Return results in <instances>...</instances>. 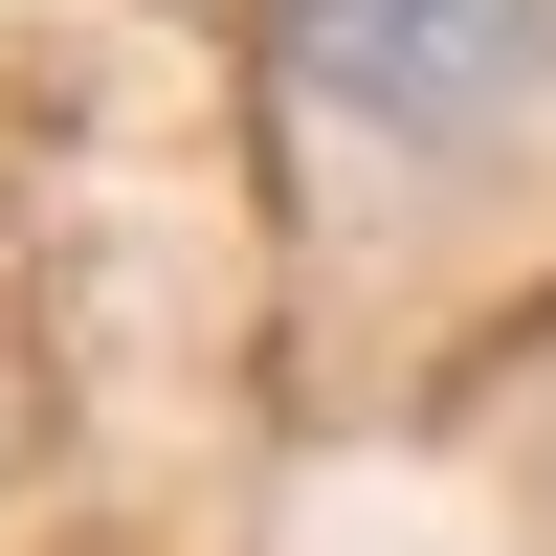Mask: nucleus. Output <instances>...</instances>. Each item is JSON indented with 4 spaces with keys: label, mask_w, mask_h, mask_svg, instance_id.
Here are the masks:
<instances>
[{
    "label": "nucleus",
    "mask_w": 556,
    "mask_h": 556,
    "mask_svg": "<svg viewBox=\"0 0 556 556\" xmlns=\"http://www.w3.org/2000/svg\"><path fill=\"white\" fill-rule=\"evenodd\" d=\"M267 23H290V67L334 112L424 134V156H468V134H513L556 89V0H267Z\"/></svg>",
    "instance_id": "1"
}]
</instances>
